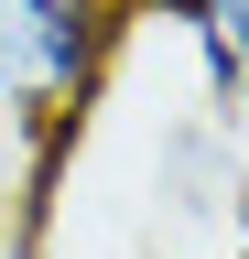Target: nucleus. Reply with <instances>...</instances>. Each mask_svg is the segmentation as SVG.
I'll use <instances>...</instances> for the list:
<instances>
[{"label": "nucleus", "mask_w": 249, "mask_h": 259, "mask_svg": "<svg viewBox=\"0 0 249 259\" xmlns=\"http://www.w3.org/2000/svg\"><path fill=\"white\" fill-rule=\"evenodd\" d=\"M141 11H173L206 54V87L217 97H249V0H141Z\"/></svg>", "instance_id": "obj_2"}, {"label": "nucleus", "mask_w": 249, "mask_h": 259, "mask_svg": "<svg viewBox=\"0 0 249 259\" xmlns=\"http://www.w3.org/2000/svg\"><path fill=\"white\" fill-rule=\"evenodd\" d=\"M87 11H109V22H130V11H141V0H87Z\"/></svg>", "instance_id": "obj_3"}, {"label": "nucleus", "mask_w": 249, "mask_h": 259, "mask_svg": "<svg viewBox=\"0 0 249 259\" xmlns=\"http://www.w3.org/2000/svg\"><path fill=\"white\" fill-rule=\"evenodd\" d=\"M109 11H87V0H11L0 11V97H11V119L33 130H87V108H98V76L119 54Z\"/></svg>", "instance_id": "obj_1"}]
</instances>
